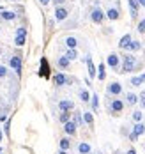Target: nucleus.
<instances>
[{
  "label": "nucleus",
  "mask_w": 145,
  "mask_h": 154,
  "mask_svg": "<svg viewBox=\"0 0 145 154\" xmlns=\"http://www.w3.org/2000/svg\"><path fill=\"white\" fill-rule=\"evenodd\" d=\"M140 48H142V44L138 43V41H129V44L126 46V50H129V51H136Z\"/></svg>",
  "instance_id": "9d476101"
},
{
  "label": "nucleus",
  "mask_w": 145,
  "mask_h": 154,
  "mask_svg": "<svg viewBox=\"0 0 145 154\" xmlns=\"http://www.w3.org/2000/svg\"><path fill=\"white\" fill-rule=\"evenodd\" d=\"M103 18H105L103 11H99V9H94V11H92V22L101 23V22H103Z\"/></svg>",
  "instance_id": "39448f33"
},
{
  "label": "nucleus",
  "mask_w": 145,
  "mask_h": 154,
  "mask_svg": "<svg viewBox=\"0 0 145 154\" xmlns=\"http://www.w3.org/2000/svg\"><path fill=\"white\" fill-rule=\"evenodd\" d=\"M80 98H81V101H89V99H90V96H89L87 90H81V92H80Z\"/></svg>",
  "instance_id": "cd10ccee"
},
{
  "label": "nucleus",
  "mask_w": 145,
  "mask_h": 154,
  "mask_svg": "<svg viewBox=\"0 0 145 154\" xmlns=\"http://www.w3.org/2000/svg\"><path fill=\"white\" fill-rule=\"evenodd\" d=\"M145 81V75H142V76H134L133 80H131V85H134V87H138V85H142Z\"/></svg>",
  "instance_id": "4468645a"
},
{
  "label": "nucleus",
  "mask_w": 145,
  "mask_h": 154,
  "mask_svg": "<svg viewBox=\"0 0 145 154\" xmlns=\"http://www.w3.org/2000/svg\"><path fill=\"white\" fill-rule=\"evenodd\" d=\"M48 2H50V0H41V4H43V5H46Z\"/></svg>",
  "instance_id": "a19ab883"
},
{
  "label": "nucleus",
  "mask_w": 145,
  "mask_h": 154,
  "mask_svg": "<svg viewBox=\"0 0 145 154\" xmlns=\"http://www.w3.org/2000/svg\"><path fill=\"white\" fill-rule=\"evenodd\" d=\"M0 152H2V149H0Z\"/></svg>",
  "instance_id": "a18cd8bd"
},
{
  "label": "nucleus",
  "mask_w": 145,
  "mask_h": 154,
  "mask_svg": "<svg viewBox=\"0 0 145 154\" xmlns=\"http://www.w3.org/2000/svg\"><path fill=\"white\" fill-rule=\"evenodd\" d=\"M11 67L16 71L18 75H21V57H13L11 59Z\"/></svg>",
  "instance_id": "7ed1b4c3"
},
{
  "label": "nucleus",
  "mask_w": 145,
  "mask_h": 154,
  "mask_svg": "<svg viewBox=\"0 0 145 154\" xmlns=\"http://www.w3.org/2000/svg\"><path fill=\"white\" fill-rule=\"evenodd\" d=\"M78 151H80L81 154H87V152H90V145H89V143H80Z\"/></svg>",
  "instance_id": "6ab92c4d"
},
{
  "label": "nucleus",
  "mask_w": 145,
  "mask_h": 154,
  "mask_svg": "<svg viewBox=\"0 0 145 154\" xmlns=\"http://www.w3.org/2000/svg\"><path fill=\"white\" fill-rule=\"evenodd\" d=\"M133 119L136 120V122H138V120H142V112H134V114H133Z\"/></svg>",
  "instance_id": "473e14b6"
},
{
  "label": "nucleus",
  "mask_w": 145,
  "mask_h": 154,
  "mask_svg": "<svg viewBox=\"0 0 145 154\" xmlns=\"http://www.w3.org/2000/svg\"><path fill=\"white\" fill-rule=\"evenodd\" d=\"M53 80H55V83H57V85H64V83H67V81H69L64 75H55Z\"/></svg>",
  "instance_id": "ddd939ff"
},
{
  "label": "nucleus",
  "mask_w": 145,
  "mask_h": 154,
  "mask_svg": "<svg viewBox=\"0 0 145 154\" xmlns=\"http://www.w3.org/2000/svg\"><path fill=\"white\" fill-rule=\"evenodd\" d=\"M136 2H138V4H142V5L145 7V0H136Z\"/></svg>",
  "instance_id": "58836bf2"
},
{
  "label": "nucleus",
  "mask_w": 145,
  "mask_h": 154,
  "mask_svg": "<svg viewBox=\"0 0 145 154\" xmlns=\"http://www.w3.org/2000/svg\"><path fill=\"white\" fill-rule=\"evenodd\" d=\"M66 44H67L69 48H75V46L78 44V41H76L75 37H67V39H66Z\"/></svg>",
  "instance_id": "aec40b11"
},
{
  "label": "nucleus",
  "mask_w": 145,
  "mask_h": 154,
  "mask_svg": "<svg viewBox=\"0 0 145 154\" xmlns=\"http://www.w3.org/2000/svg\"><path fill=\"white\" fill-rule=\"evenodd\" d=\"M106 16H108L110 20H119V11H117V9H108Z\"/></svg>",
  "instance_id": "f3484780"
},
{
  "label": "nucleus",
  "mask_w": 145,
  "mask_h": 154,
  "mask_svg": "<svg viewBox=\"0 0 145 154\" xmlns=\"http://www.w3.org/2000/svg\"><path fill=\"white\" fill-rule=\"evenodd\" d=\"M58 66H60V67H67V66H69V59H67V57H60V59H58Z\"/></svg>",
  "instance_id": "412c9836"
},
{
  "label": "nucleus",
  "mask_w": 145,
  "mask_h": 154,
  "mask_svg": "<svg viewBox=\"0 0 145 154\" xmlns=\"http://www.w3.org/2000/svg\"><path fill=\"white\" fill-rule=\"evenodd\" d=\"M58 154H67V152H66V151H62V152H58Z\"/></svg>",
  "instance_id": "37998d69"
},
{
  "label": "nucleus",
  "mask_w": 145,
  "mask_h": 154,
  "mask_svg": "<svg viewBox=\"0 0 145 154\" xmlns=\"http://www.w3.org/2000/svg\"><path fill=\"white\" fill-rule=\"evenodd\" d=\"M83 119H85L87 124H90V126H92V122H94V117H92L90 114H83Z\"/></svg>",
  "instance_id": "bb28decb"
},
{
  "label": "nucleus",
  "mask_w": 145,
  "mask_h": 154,
  "mask_svg": "<svg viewBox=\"0 0 145 154\" xmlns=\"http://www.w3.org/2000/svg\"><path fill=\"white\" fill-rule=\"evenodd\" d=\"M108 92H110V94H120V92H122L120 83H111V85H108Z\"/></svg>",
  "instance_id": "0eeeda50"
},
{
  "label": "nucleus",
  "mask_w": 145,
  "mask_h": 154,
  "mask_svg": "<svg viewBox=\"0 0 145 154\" xmlns=\"http://www.w3.org/2000/svg\"><path fill=\"white\" fill-rule=\"evenodd\" d=\"M143 131H145V126H143V124H140V122H138V124L134 126V131H133V133H136V135H142Z\"/></svg>",
  "instance_id": "b1692460"
},
{
  "label": "nucleus",
  "mask_w": 145,
  "mask_h": 154,
  "mask_svg": "<svg viewBox=\"0 0 145 154\" xmlns=\"http://www.w3.org/2000/svg\"><path fill=\"white\" fill-rule=\"evenodd\" d=\"M5 73H7V69L0 66V78H2V76H5Z\"/></svg>",
  "instance_id": "c9c22d12"
},
{
  "label": "nucleus",
  "mask_w": 145,
  "mask_h": 154,
  "mask_svg": "<svg viewBox=\"0 0 145 154\" xmlns=\"http://www.w3.org/2000/svg\"><path fill=\"white\" fill-rule=\"evenodd\" d=\"M67 120H69V112H62V115H60V122H64V124H66Z\"/></svg>",
  "instance_id": "c85d7f7f"
},
{
  "label": "nucleus",
  "mask_w": 145,
  "mask_h": 154,
  "mask_svg": "<svg viewBox=\"0 0 145 154\" xmlns=\"http://www.w3.org/2000/svg\"><path fill=\"white\" fill-rule=\"evenodd\" d=\"M128 154H136V152H134V151L131 149V151H128Z\"/></svg>",
  "instance_id": "79ce46f5"
},
{
  "label": "nucleus",
  "mask_w": 145,
  "mask_h": 154,
  "mask_svg": "<svg viewBox=\"0 0 145 154\" xmlns=\"http://www.w3.org/2000/svg\"><path fill=\"white\" fill-rule=\"evenodd\" d=\"M0 140H2V133H0Z\"/></svg>",
  "instance_id": "c03bdc74"
},
{
  "label": "nucleus",
  "mask_w": 145,
  "mask_h": 154,
  "mask_svg": "<svg viewBox=\"0 0 145 154\" xmlns=\"http://www.w3.org/2000/svg\"><path fill=\"white\" fill-rule=\"evenodd\" d=\"M122 108H124V103H122L120 99H113V101H111V112H113V114L122 112Z\"/></svg>",
  "instance_id": "20e7f679"
},
{
  "label": "nucleus",
  "mask_w": 145,
  "mask_h": 154,
  "mask_svg": "<svg viewBox=\"0 0 145 154\" xmlns=\"http://www.w3.org/2000/svg\"><path fill=\"white\" fill-rule=\"evenodd\" d=\"M129 138H131V142H136L138 135H136V133H131V135H129Z\"/></svg>",
  "instance_id": "e433bc0d"
},
{
  "label": "nucleus",
  "mask_w": 145,
  "mask_h": 154,
  "mask_svg": "<svg viewBox=\"0 0 145 154\" xmlns=\"http://www.w3.org/2000/svg\"><path fill=\"white\" fill-rule=\"evenodd\" d=\"M138 103V98L134 94H128V105H136Z\"/></svg>",
  "instance_id": "5701e85b"
},
{
  "label": "nucleus",
  "mask_w": 145,
  "mask_h": 154,
  "mask_svg": "<svg viewBox=\"0 0 145 154\" xmlns=\"http://www.w3.org/2000/svg\"><path fill=\"white\" fill-rule=\"evenodd\" d=\"M66 57H67L69 60H72V59H76V57H78V53L75 51V48H71V50L67 51V53H66Z\"/></svg>",
  "instance_id": "393cba45"
},
{
  "label": "nucleus",
  "mask_w": 145,
  "mask_h": 154,
  "mask_svg": "<svg viewBox=\"0 0 145 154\" xmlns=\"http://www.w3.org/2000/svg\"><path fill=\"white\" fill-rule=\"evenodd\" d=\"M75 124H76V126H80V124H81V117H80V114H76V115H75Z\"/></svg>",
  "instance_id": "f704fd0d"
},
{
  "label": "nucleus",
  "mask_w": 145,
  "mask_h": 154,
  "mask_svg": "<svg viewBox=\"0 0 145 154\" xmlns=\"http://www.w3.org/2000/svg\"><path fill=\"white\" fill-rule=\"evenodd\" d=\"M69 147H71V142H69L67 138H62V140H60V149H62V151H67Z\"/></svg>",
  "instance_id": "a211bd4d"
},
{
  "label": "nucleus",
  "mask_w": 145,
  "mask_h": 154,
  "mask_svg": "<svg viewBox=\"0 0 145 154\" xmlns=\"http://www.w3.org/2000/svg\"><path fill=\"white\" fill-rule=\"evenodd\" d=\"M14 43H16L18 46H23V44H25V36H16Z\"/></svg>",
  "instance_id": "a878e982"
},
{
  "label": "nucleus",
  "mask_w": 145,
  "mask_h": 154,
  "mask_svg": "<svg viewBox=\"0 0 145 154\" xmlns=\"http://www.w3.org/2000/svg\"><path fill=\"white\" fill-rule=\"evenodd\" d=\"M13 2H16V0H13Z\"/></svg>",
  "instance_id": "49530a36"
},
{
  "label": "nucleus",
  "mask_w": 145,
  "mask_h": 154,
  "mask_svg": "<svg viewBox=\"0 0 145 154\" xmlns=\"http://www.w3.org/2000/svg\"><path fill=\"white\" fill-rule=\"evenodd\" d=\"M97 106H99V101H97V96L94 94V96H92V108L97 110Z\"/></svg>",
  "instance_id": "c756f323"
},
{
  "label": "nucleus",
  "mask_w": 145,
  "mask_h": 154,
  "mask_svg": "<svg viewBox=\"0 0 145 154\" xmlns=\"http://www.w3.org/2000/svg\"><path fill=\"white\" fill-rule=\"evenodd\" d=\"M108 66H111V67H117V66H119V57H117L115 53H111V55L108 57Z\"/></svg>",
  "instance_id": "9b49d317"
},
{
  "label": "nucleus",
  "mask_w": 145,
  "mask_h": 154,
  "mask_svg": "<svg viewBox=\"0 0 145 154\" xmlns=\"http://www.w3.org/2000/svg\"><path fill=\"white\" fill-rule=\"evenodd\" d=\"M64 129H66V133H69V135H75V131H76V124L75 122H66V126H64Z\"/></svg>",
  "instance_id": "6e6552de"
},
{
  "label": "nucleus",
  "mask_w": 145,
  "mask_h": 154,
  "mask_svg": "<svg viewBox=\"0 0 145 154\" xmlns=\"http://www.w3.org/2000/svg\"><path fill=\"white\" fill-rule=\"evenodd\" d=\"M129 41H131V36H129V34H126V36H124V37L120 39V43H119V46H120V48H126V46L129 44Z\"/></svg>",
  "instance_id": "dca6fc26"
},
{
  "label": "nucleus",
  "mask_w": 145,
  "mask_h": 154,
  "mask_svg": "<svg viewBox=\"0 0 145 154\" xmlns=\"http://www.w3.org/2000/svg\"><path fill=\"white\" fill-rule=\"evenodd\" d=\"M0 154H2V152H0Z\"/></svg>",
  "instance_id": "de8ad7c7"
},
{
  "label": "nucleus",
  "mask_w": 145,
  "mask_h": 154,
  "mask_svg": "<svg viewBox=\"0 0 145 154\" xmlns=\"http://www.w3.org/2000/svg\"><path fill=\"white\" fill-rule=\"evenodd\" d=\"M39 75L43 78L50 76V67H48V60L46 59H41V71H39Z\"/></svg>",
  "instance_id": "f03ea898"
},
{
  "label": "nucleus",
  "mask_w": 145,
  "mask_h": 154,
  "mask_svg": "<svg viewBox=\"0 0 145 154\" xmlns=\"http://www.w3.org/2000/svg\"><path fill=\"white\" fill-rule=\"evenodd\" d=\"M99 80H105V64L99 66Z\"/></svg>",
  "instance_id": "7c9ffc66"
},
{
  "label": "nucleus",
  "mask_w": 145,
  "mask_h": 154,
  "mask_svg": "<svg viewBox=\"0 0 145 154\" xmlns=\"http://www.w3.org/2000/svg\"><path fill=\"white\" fill-rule=\"evenodd\" d=\"M55 18L57 20H66L67 18V11H66V9H57V11H55Z\"/></svg>",
  "instance_id": "f8f14e48"
},
{
  "label": "nucleus",
  "mask_w": 145,
  "mask_h": 154,
  "mask_svg": "<svg viewBox=\"0 0 145 154\" xmlns=\"http://www.w3.org/2000/svg\"><path fill=\"white\" fill-rule=\"evenodd\" d=\"M129 5H131V16L136 18V14H138V2L136 0H129Z\"/></svg>",
  "instance_id": "1a4fd4ad"
},
{
  "label": "nucleus",
  "mask_w": 145,
  "mask_h": 154,
  "mask_svg": "<svg viewBox=\"0 0 145 154\" xmlns=\"http://www.w3.org/2000/svg\"><path fill=\"white\" fill-rule=\"evenodd\" d=\"M55 4H62V2H66V0H53Z\"/></svg>",
  "instance_id": "ea45409f"
},
{
  "label": "nucleus",
  "mask_w": 145,
  "mask_h": 154,
  "mask_svg": "<svg viewBox=\"0 0 145 154\" xmlns=\"http://www.w3.org/2000/svg\"><path fill=\"white\" fill-rule=\"evenodd\" d=\"M87 66H89V75L94 78V76H96V67H94V64H92V59H90V57L87 59Z\"/></svg>",
  "instance_id": "2eb2a0df"
},
{
  "label": "nucleus",
  "mask_w": 145,
  "mask_h": 154,
  "mask_svg": "<svg viewBox=\"0 0 145 154\" xmlns=\"http://www.w3.org/2000/svg\"><path fill=\"white\" fill-rule=\"evenodd\" d=\"M2 18H4V20H14V18H16V14H14V13H11V11H4V13H2Z\"/></svg>",
  "instance_id": "4be33fe9"
},
{
  "label": "nucleus",
  "mask_w": 145,
  "mask_h": 154,
  "mask_svg": "<svg viewBox=\"0 0 145 154\" xmlns=\"http://www.w3.org/2000/svg\"><path fill=\"white\" fill-rule=\"evenodd\" d=\"M16 34H18V36H25V34H27V28H23V27H19V28L16 30Z\"/></svg>",
  "instance_id": "72a5a7b5"
},
{
  "label": "nucleus",
  "mask_w": 145,
  "mask_h": 154,
  "mask_svg": "<svg viewBox=\"0 0 145 154\" xmlns=\"http://www.w3.org/2000/svg\"><path fill=\"white\" fill-rule=\"evenodd\" d=\"M140 101H142V106L145 108V94H142V96H140Z\"/></svg>",
  "instance_id": "4c0bfd02"
},
{
  "label": "nucleus",
  "mask_w": 145,
  "mask_h": 154,
  "mask_svg": "<svg viewBox=\"0 0 145 154\" xmlns=\"http://www.w3.org/2000/svg\"><path fill=\"white\" fill-rule=\"evenodd\" d=\"M134 67H136V60H134V57L133 55H126L124 57V66H122L120 73H129V71H133Z\"/></svg>",
  "instance_id": "f257e3e1"
},
{
  "label": "nucleus",
  "mask_w": 145,
  "mask_h": 154,
  "mask_svg": "<svg viewBox=\"0 0 145 154\" xmlns=\"http://www.w3.org/2000/svg\"><path fill=\"white\" fill-rule=\"evenodd\" d=\"M138 32H145V20H142V22H140V25H138Z\"/></svg>",
  "instance_id": "2f4dec72"
},
{
  "label": "nucleus",
  "mask_w": 145,
  "mask_h": 154,
  "mask_svg": "<svg viewBox=\"0 0 145 154\" xmlns=\"http://www.w3.org/2000/svg\"><path fill=\"white\" fill-rule=\"evenodd\" d=\"M72 101H60L58 103V108L62 110V112H69V110H72Z\"/></svg>",
  "instance_id": "423d86ee"
}]
</instances>
